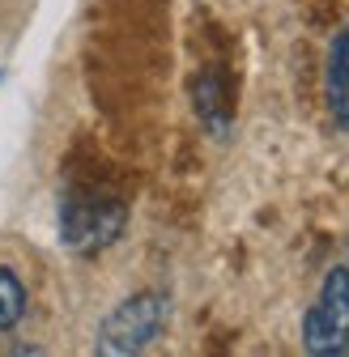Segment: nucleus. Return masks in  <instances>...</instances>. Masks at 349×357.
I'll list each match as a JSON object with an SVG mask.
<instances>
[{
	"label": "nucleus",
	"mask_w": 349,
	"mask_h": 357,
	"mask_svg": "<svg viewBox=\"0 0 349 357\" xmlns=\"http://www.w3.org/2000/svg\"><path fill=\"white\" fill-rule=\"evenodd\" d=\"M166 315H170V306L162 294H133V298H124L111 315L98 324V340L94 349L103 357H128V353H141L149 349L162 328H166Z\"/></svg>",
	"instance_id": "3"
},
{
	"label": "nucleus",
	"mask_w": 349,
	"mask_h": 357,
	"mask_svg": "<svg viewBox=\"0 0 349 357\" xmlns=\"http://www.w3.org/2000/svg\"><path fill=\"white\" fill-rule=\"evenodd\" d=\"M26 302H30L26 281L13 273L9 264H0V336L13 332V328L26 319Z\"/></svg>",
	"instance_id": "6"
},
{
	"label": "nucleus",
	"mask_w": 349,
	"mask_h": 357,
	"mask_svg": "<svg viewBox=\"0 0 349 357\" xmlns=\"http://www.w3.org/2000/svg\"><path fill=\"white\" fill-rule=\"evenodd\" d=\"M302 349L311 357H341L349 353V268L336 264L302 315Z\"/></svg>",
	"instance_id": "2"
},
{
	"label": "nucleus",
	"mask_w": 349,
	"mask_h": 357,
	"mask_svg": "<svg viewBox=\"0 0 349 357\" xmlns=\"http://www.w3.org/2000/svg\"><path fill=\"white\" fill-rule=\"evenodd\" d=\"M124 221H128L124 200L103 196V192H81V196L60 200V238L77 255L107 251L124 234Z\"/></svg>",
	"instance_id": "1"
},
{
	"label": "nucleus",
	"mask_w": 349,
	"mask_h": 357,
	"mask_svg": "<svg viewBox=\"0 0 349 357\" xmlns=\"http://www.w3.org/2000/svg\"><path fill=\"white\" fill-rule=\"evenodd\" d=\"M192 107L200 115V123L213 132V137H230V123H235V102H230V85L217 68H205L192 81Z\"/></svg>",
	"instance_id": "4"
},
{
	"label": "nucleus",
	"mask_w": 349,
	"mask_h": 357,
	"mask_svg": "<svg viewBox=\"0 0 349 357\" xmlns=\"http://www.w3.org/2000/svg\"><path fill=\"white\" fill-rule=\"evenodd\" d=\"M324 102L341 132H349V26L336 30L328 43V64H324Z\"/></svg>",
	"instance_id": "5"
}]
</instances>
